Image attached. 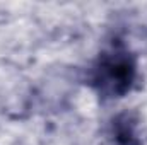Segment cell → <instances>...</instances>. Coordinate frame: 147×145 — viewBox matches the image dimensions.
<instances>
[{"label": "cell", "instance_id": "6da1fadb", "mask_svg": "<svg viewBox=\"0 0 147 145\" xmlns=\"http://www.w3.org/2000/svg\"><path fill=\"white\" fill-rule=\"evenodd\" d=\"M137 77V62L132 51L116 39L99 53L91 67L89 82L98 96L105 101L123 97L134 85Z\"/></svg>", "mask_w": 147, "mask_h": 145}, {"label": "cell", "instance_id": "7a4b0ae2", "mask_svg": "<svg viewBox=\"0 0 147 145\" xmlns=\"http://www.w3.org/2000/svg\"><path fill=\"white\" fill-rule=\"evenodd\" d=\"M140 119L135 111L118 113L110 125V135L115 145H142Z\"/></svg>", "mask_w": 147, "mask_h": 145}]
</instances>
